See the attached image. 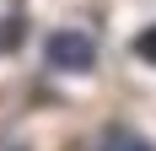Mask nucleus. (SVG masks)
<instances>
[{
	"mask_svg": "<svg viewBox=\"0 0 156 151\" xmlns=\"http://www.w3.org/2000/svg\"><path fill=\"white\" fill-rule=\"evenodd\" d=\"M43 54H48V65H54V70H70V76H81V70H92L97 65V49H92V38H86V32H54V38H48L43 43Z\"/></svg>",
	"mask_w": 156,
	"mask_h": 151,
	"instance_id": "f257e3e1",
	"label": "nucleus"
},
{
	"mask_svg": "<svg viewBox=\"0 0 156 151\" xmlns=\"http://www.w3.org/2000/svg\"><path fill=\"white\" fill-rule=\"evenodd\" d=\"M97 151H156V146H151L145 135H135V130H108Z\"/></svg>",
	"mask_w": 156,
	"mask_h": 151,
	"instance_id": "f03ea898",
	"label": "nucleus"
},
{
	"mask_svg": "<svg viewBox=\"0 0 156 151\" xmlns=\"http://www.w3.org/2000/svg\"><path fill=\"white\" fill-rule=\"evenodd\" d=\"M135 54H140L145 65H156V22H151L145 32H135Z\"/></svg>",
	"mask_w": 156,
	"mask_h": 151,
	"instance_id": "7ed1b4c3",
	"label": "nucleus"
},
{
	"mask_svg": "<svg viewBox=\"0 0 156 151\" xmlns=\"http://www.w3.org/2000/svg\"><path fill=\"white\" fill-rule=\"evenodd\" d=\"M11 151H22V146H11Z\"/></svg>",
	"mask_w": 156,
	"mask_h": 151,
	"instance_id": "20e7f679",
	"label": "nucleus"
}]
</instances>
